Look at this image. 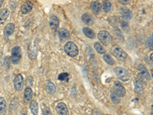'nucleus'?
<instances>
[{
    "label": "nucleus",
    "instance_id": "obj_1",
    "mask_svg": "<svg viewBox=\"0 0 153 115\" xmlns=\"http://www.w3.org/2000/svg\"><path fill=\"white\" fill-rule=\"evenodd\" d=\"M64 51L70 57H75L78 54V48L76 44L72 42H68L64 45Z\"/></svg>",
    "mask_w": 153,
    "mask_h": 115
},
{
    "label": "nucleus",
    "instance_id": "obj_2",
    "mask_svg": "<svg viewBox=\"0 0 153 115\" xmlns=\"http://www.w3.org/2000/svg\"><path fill=\"white\" fill-rule=\"evenodd\" d=\"M114 71H115L116 76L118 77V78H119V80H121V81H126L130 79V74H129L128 71L122 67L115 68Z\"/></svg>",
    "mask_w": 153,
    "mask_h": 115
},
{
    "label": "nucleus",
    "instance_id": "obj_3",
    "mask_svg": "<svg viewBox=\"0 0 153 115\" xmlns=\"http://www.w3.org/2000/svg\"><path fill=\"white\" fill-rule=\"evenodd\" d=\"M112 52L116 59L119 61H124L127 57V54L122 50V48H120L118 45H114L112 48Z\"/></svg>",
    "mask_w": 153,
    "mask_h": 115
},
{
    "label": "nucleus",
    "instance_id": "obj_4",
    "mask_svg": "<svg viewBox=\"0 0 153 115\" xmlns=\"http://www.w3.org/2000/svg\"><path fill=\"white\" fill-rule=\"evenodd\" d=\"M21 59V50L19 46H15L12 50V62L17 65Z\"/></svg>",
    "mask_w": 153,
    "mask_h": 115
},
{
    "label": "nucleus",
    "instance_id": "obj_5",
    "mask_svg": "<svg viewBox=\"0 0 153 115\" xmlns=\"http://www.w3.org/2000/svg\"><path fill=\"white\" fill-rule=\"evenodd\" d=\"M98 39L102 44L108 45L112 42V37L107 31H101L98 33Z\"/></svg>",
    "mask_w": 153,
    "mask_h": 115
},
{
    "label": "nucleus",
    "instance_id": "obj_6",
    "mask_svg": "<svg viewBox=\"0 0 153 115\" xmlns=\"http://www.w3.org/2000/svg\"><path fill=\"white\" fill-rule=\"evenodd\" d=\"M114 94H116L118 97H124L125 94V89L122 86V84L119 82L116 81L115 82V86H114Z\"/></svg>",
    "mask_w": 153,
    "mask_h": 115
},
{
    "label": "nucleus",
    "instance_id": "obj_7",
    "mask_svg": "<svg viewBox=\"0 0 153 115\" xmlns=\"http://www.w3.org/2000/svg\"><path fill=\"white\" fill-rule=\"evenodd\" d=\"M23 77L21 74H17L14 79V87L15 90L21 91L23 88Z\"/></svg>",
    "mask_w": 153,
    "mask_h": 115
},
{
    "label": "nucleus",
    "instance_id": "obj_8",
    "mask_svg": "<svg viewBox=\"0 0 153 115\" xmlns=\"http://www.w3.org/2000/svg\"><path fill=\"white\" fill-rule=\"evenodd\" d=\"M56 110L60 115H68V109L64 103H59L56 107Z\"/></svg>",
    "mask_w": 153,
    "mask_h": 115
},
{
    "label": "nucleus",
    "instance_id": "obj_9",
    "mask_svg": "<svg viewBox=\"0 0 153 115\" xmlns=\"http://www.w3.org/2000/svg\"><path fill=\"white\" fill-rule=\"evenodd\" d=\"M32 8H33V4L31 2H26L21 7V12L23 14H27L32 11Z\"/></svg>",
    "mask_w": 153,
    "mask_h": 115
},
{
    "label": "nucleus",
    "instance_id": "obj_10",
    "mask_svg": "<svg viewBox=\"0 0 153 115\" xmlns=\"http://www.w3.org/2000/svg\"><path fill=\"white\" fill-rule=\"evenodd\" d=\"M49 23H50V28H52L53 30H56L57 28H58V25H59V19L58 18L57 16L52 15V16H50V18Z\"/></svg>",
    "mask_w": 153,
    "mask_h": 115
},
{
    "label": "nucleus",
    "instance_id": "obj_11",
    "mask_svg": "<svg viewBox=\"0 0 153 115\" xmlns=\"http://www.w3.org/2000/svg\"><path fill=\"white\" fill-rule=\"evenodd\" d=\"M58 33H59L61 40L63 41V42L66 41V40H68L70 38V34L69 32V31L65 29V28H61V29L59 30V32H58Z\"/></svg>",
    "mask_w": 153,
    "mask_h": 115
},
{
    "label": "nucleus",
    "instance_id": "obj_12",
    "mask_svg": "<svg viewBox=\"0 0 153 115\" xmlns=\"http://www.w3.org/2000/svg\"><path fill=\"white\" fill-rule=\"evenodd\" d=\"M120 13H121V15L122 16V18L124 19H126V20H129L132 18L133 16V14H132V12L127 8H122L120 9L119 10Z\"/></svg>",
    "mask_w": 153,
    "mask_h": 115
},
{
    "label": "nucleus",
    "instance_id": "obj_13",
    "mask_svg": "<svg viewBox=\"0 0 153 115\" xmlns=\"http://www.w3.org/2000/svg\"><path fill=\"white\" fill-rule=\"evenodd\" d=\"M33 98V91L31 88H26L24 92V99L25 102H29Z\"/></svg>",
    "mask_w": 153,
    "mask_h": 115
},
{
    "label": "nucleus",
    "instance_id": "obj_14",
    "mask_svg": "<svg viewBox=\"0 0 153 115\" xmlns=\"http://www.w3.org/2000/svg\"><path fill=\"white\" fill-rule=\"evenodd\" d=\"M138 69H139V71L141 72V74H142V76L144 78H145L146 80H150V79H151L150 74H149V73L148 72V71H147V69L145 68V66H143L142 65H139L138 66Z\"/></svg>",
    "mask_w": 153,
    "mask_h": 115
},
{
    "label": "nucleus",
    "instance_id": "obj_15",
    "mask_svg": "<svg viewBox=\"0 0 153 115\" xmlns=\"http://www.w3.org/2000/svg\"><path fill=\"white\" fill-rule=\"evenodd\" d=\"M46 90L47 91L48 94H52L55 92L56 91V88H55V85L53 82H52L50 81H47L46 83Z\"/></svg>",
    "mask_w": 153,
    "mask_h": 115
},
{
    "label": "nucleus",
    "instance_id": "obj_16",
    "mask_svg": "<svg viewBox=\"0 0 153 115\" xmlns=\"http://www.w3.org/2000/svg\"><path fill=\"white\" fill-rule=\"evenodd\" d=\"M9 15V11L7 9H3L0 11V23H3L6 22L7 18Z\"/></svg>",
    "mask_w": 153,
    "mask_h": 115
},
{
    "label": "nucleus",
    "instance_id": "obj_17",
    "mask_svg": "<svg viewBox=\"0 0 153 115\" xmlns=\"http://www.w3.org/2000/svg\"><path fill=\"white\" fill-rule=\"evenodd\" d=\"M15 32V25L12 23H9L4 29V32L6 35L9 36L13 34V32Z\"/></svg>",
    "mask_w": 153,
    "mask_h": 115
},
{
    "label": "nucleus",
    "instance_id": "obj_18",
    "mask_svg": "<svg viewBox=\"0 0 153 115\" xmlns=\"http://www.w3.org/2000/svg\"><path fill=\"white\" fill-rule=\"evenodd\" d=\"M83 32H84V35H85L87 37H88V38H90V39H95L96 34H95V32L91 29V28H87V27H85V28H83Z\"/></svg>",
    "mask_w": 153,
    "mask_h": 115
},
{
    "label": "nucleus",
    "instance_id": "obj_19",
    "mask_svg": "<svg viewBox=\"0 0 153 115\" xmlns=\"http://www.w3.org/2000/svg\"><path fill=\"white\" fill-rule=\"evenodd\" d=\"M6 113V101L5 98L0 97V115H4Z\"/></svg>",
    "mask_w": 153,
    "mask_h": 115
},
{
    "label": "nucleus",
    "instance_id": "obj_20",
    "mask_svg": "<svg viewBox=\"0 0 153 115\" xmlns=\"http://www.w3.org/2000/svg\"><path fill=\"white\" fill-rule=\"evenodd\" d=\"M90 6H91V9H92V11H93L94 13L98 14V13L100 12V9H101V4H100L99 2L95 1V2L91 3Z\"/></svg>",
    "mask_w": 153,
    "mask_h": 115
},
{
    "label": "nucleus",
    "instance_id": "obj_21",
    "mask_svg": "<svg viewBox=\"0 0 153 115\" xmlns=\"http://www.w3.org/2000/svg\"><path fill=\"white\" fill-rule=\"evenodd\" d=\"M30 110L33 115H37L38 113V104L35 101H32L30 104Z\"/></svg>",
    "mask_w": 153,
    "mask_h": 115
},
{
    "label": "nucleus",
    "instance_id": "obj_22",
    "mask_svg": "<svg viewBox=\"0 0 153 115\" xmlns=\"http://www.w3.org/2000/svg\"><path fill=\"white\" fill-rule=\"evenodd\" d=\"M134 85H135V90L136 92L139 93V94H142L144 92V88L142 84L137 80H135L134 81Z\"/></svg>",
    "mask_w": 153,
    "mask_h": 115
},
{
    "label": "nucleus",
    "instance_id": "obj_23",
    "mask_svg": "<svg viewBox=\"0 0 153 115\" xmlns=\"http://www.w3.org/2000/svg\"><path fill=\"white\" fill-rule=\"evenodd\" d=\"M82 21L87 25H90V24H91L93 22L92 17L88 13H84L82 15Z\"/></svg>",
    "mask_w": 153,
    "mask_h": 115
},
{
    "label": "nucleus",
    "instance_id": "obj_24",
    "mask_svg": "<svg viewBox=\"0 0 153 115\" xmlns=\"http://www.w3.org/2000/svg\"><path fill=\"white\" fill-rule=\"evenodd\" d=\"M94 48H95V49L96 50V51L98 52V53H99V54H104L105 52H106V50H105V48L102 46L99 42H96L95 44H94Z\"/></svg>",
    "mask_w": 153,
    "mask_h": 115
},
{
    "label": "nucleus",
    "instance_id": "obj_25",
    "mask_svg": "<svg viewBox=\"0 0 153 115\" xmlns=\"http://www.w3.org/2000/svg\"><path fill=\"white\" fill-rule=\"evenodd\" d=\"M104 61H105L107 64H109V65H113L115 64V61L112 59V57H111L110 54H105L104 55Z\"/></svg>",
    "mask_w": 153,
    "mask_h": 115
},
{
    "label": "nucleus",
    "instance_id": "obj_26",
    "mask_svg": "<svg viewBox=\"0 0 153 115\" xmlns=\"http://www.w3.org/2000/svg\"><path fill=\"white\" fill-rule=\"evenodd\" d=\"M58 80L59 81H68L69 80V74L67 73V72H64V73H61L58 75Z\"/></svg>",
    "mask_w": 153,
    "mask_h": 115
},
{
    "label": "nucleus",
    "instance_id": "obj_27",
    "mask_svg": "<svg viewBox=\"0 0 153 115\" xmlns=\"http://www.w3.org/2000/svg\"><path fill=\"white\" fill-rule=\"evenodd\" d=\"M110 8H111V3H110V2L106 1V2L104 3V4H103V9L105 12H108L110 9Z\"/></svg>",
    "mask_w": 153,
    "mask_h": 115
},
{
    "label": "nucleus",
    "instance_id": "obj_28",
    "mask_svg": "<svg viewBox=\"0 0 153 115\" xmlns=\"http://www.w3.org/2000/svg\"><path fill=\"white\" fill-rule=\"evenodd\" d=\"M111 99H112V101H113L114 104H119V103L120 102L119 98L116 94H115L114 93H113V94H111Z\"/></svg>",
    "mask_w": 153,
    "mask_h": 115
},
{
    "label": "nucleus",
    "instance_id": "obj_29",
    "mask_svg": "<svg viewBox=\"0 0 153 115\" xmlns=\"http://www.w3.org/2000/svg\"><path fill=\"white\" fill-rule=\"evenodd\" d=\"M146 45H147V46L148 47V48H150L151 50H152V48H153V46H152V35H151V36L147 39Z\"/></svg>",
    "mask_w": 153,
    "mask_h": 115
},
{
    "label": "nucleus",
    "instance_id": "obj_30",
    "mask_svg": "<svg viewBox=\"0 0 153 115\" xmlns=\"http://www.w3.org/2000/svg\"><path fill=\"white\" fill-rule=\"evenodd\" d=\"M119 3H121V4H123V5H125V4L128 3V2H127V1L125 2V0H120V1H119Z\"/></svg>",
    "mask_w": 153,
    "mask_h": 115
},
{
    "label": "nucleus",
    "instance_id": "obj_31",
    "mask_svg": "<svg viewBox=\"0 0 153 115\" xmlns=\"http://www.w3.org/2000/svg\"><path fill=\"white\" fill-rule=\"evenodd\" d=\"M3 3V1H0V7H1V6H2Z\"/></svg>",
    "mask_w": 153,
    "mask_h": 115
},
{
    "label": "nucleus",
    "instance_id": "obj_32",
    "mask_svg": "<svg viewBox=\"0 0 153 115\" xmlns=\"http://www.w3.org/2000/svg\"><path fill=\"white\" fill-rule=\"evenodd\" d=\"M152 55H153V54H152V53H151V61H152Z\"/></svg>",
    "mask_w": 153,
    "mask_h": 115
}]
</instances>
